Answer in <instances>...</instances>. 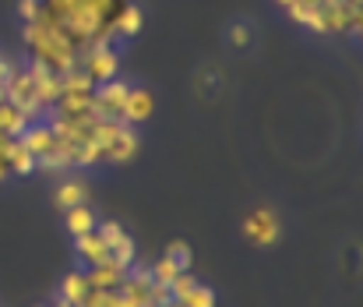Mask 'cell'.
Masks as SVG:
<instances>
[{
	"label": "cell",
	"mask_w": 363,
	"mask_h": 307,
	"mask_svg": "<svg viewBox=\"0 0 363 307\" xmlns=\"http://www.w3.org/2000/svg\"><path fill=\"white\" fill-rule=\"evenodd\" d=\"M145 25V14H141V7L134 4V0H127L121 7V14H117V25H113V39H130V36H138V28Z\"/></svg>",
	"instance_id": "9"
},
{
	"label": "cell",
	"mask_w": 363,
	"mask_h": 307,
	"mask_svg": "<svg viewBox=\"0 0 363 307\" xmlns=\"http://www.w3.org/2000/svg\"><path fill=\"white\" fill-rule=\"evenodd\" d=\"M155 307H180V304H177V301L169 297V301H162V304H155Z\"/></svg>",
	"instance_id": "19"
},
{
	"label": "cell",
	"mask_w": 363,
	"mask_h": 307,
	"mask_svg": "<svg viewBox=\"0 0 363 307\" xmlns=\"http://www.w3.org/2000/svg\"><path fill=\"white\" fill-rule=\"evenodd\" d=\"M300 28L318 36H357L363 25V0H275Z\"/></svg>",
	"instance_id": "1"
},
{
	"label": "cell",
	"mask_w": 363,
	"mask_h": 307,
	"mask_svg": "<svg viewBox=\"0 0 363 307\" xmlns=\"http://www.w3.org/2000/svg\"><path fill=\"white\" fill-rule=\"evenodd\" d=\"M53 202L57 208H74V205H85L89 202V188H85V181H64L60 188H57V195H53Z\"/></svg>",
	"instance_id": "11"
},
{
	"label": "cell",
	"mask_w": 363,
	"mask_h": 307,
	"mask_svg": "<svg viewBox=\"0 0 363 307\" xmlns=\"http://www.w3.org/2000/svg\"><path fill=\"white\" fill-rule=\"evenodd\" d=\"M148 272H152V279H155L159 286H166V290H169V283H173V279H177L180 272H187V269H184L180 262H173L169 254H162V258H159V262H155V265H152Z\"/></svg>",
	"instance_id": "14"
},
{
	"label": "cell",
	"mask_w": 363,
	"mask_h": 307,
	"mask_svg": "<svg viewBox=\"0 0 363 307\" xmlns=\"http://www.w3.org/2000/svg\"><path fill=\"white\" fill-rule=\"evenodd\" d=\"M85 293H89V283H85V272H71L64 283H60V297L67 301L71 307H78L85 301Z\"/></svg>",
	"instance_id": "13"
},
{
	"label": "cell",
	"mask_w": 363,
	"mask_h": 307,
	"mask_svg": "<svg viewBox=\"0 0 363 307\" xmlns=\"http://www.w3.org/2000/svg\"><path fill=\"white\" fill-rule=\"evenodd\" d=\"M243 237H247L250 244H257V247H272V244L282 237V222H279L275 208H268V205L250 208L247 219H243Z\"/></svg>",
	"instance_id": "3"
},
{
	"label": "cell",
	"mask_w": 363,
	"mask_h": 307,
	"mask_svg": "<svg viewBox=\"0 0 363 307\" xmlns=\"http://www.w3.org/2000/svg\"><path fill=\"white\" fill-rule=\"evenodd\" d=\"M99 230V237L106 240V247H110V258L123 265V269H134V258H138V247H134V240H130V233L123 230L121 222H99L96 226Z\"/></svg>",
	"instance_id": "5"
},
{
	"label": "cell",
	"mask_w": 363,
	"mask_h": 307,
	"mask_svg": "<svg viewBox=\"0 0 363 307\" xmlns=\"http://www.w3.org/2000/svg\"><path fill=\"white\" fill-rule=\"evenodd\" d=\"M127 92H130V85L121 82V78H113L106 85H96V92H92V113L103 117V120H121Z\"/></svg>",
	"instance_id": "4"
},
{
	"label": "cell",
	"mask_w": 363,
	"mask_h": 307,
	"mask_svg": "<svg viewBox=\"0 0 363 307\" xmlns=\"http://www.w3.org/2000/svg\"><path fill=\"white\" fill-rule=\"evenodd\" d=\"M180 307H216V293L208 290V286H201V283H194L180 301H177Z\"/></svg>",
	"instance_id": "15"
},
{
	"label": "cell",
	"mask_w": 363,
	"mask_h": 307,
	"mask_svg": "<svg viewBox=\"0 0 363 307\" xmlns=\"http://www.w3.org/2000/svg\"><path fill=\"white\" fill-rule=\"evenodd\" d=\"M74 68H78L92 85H106V82H113L117 71H121V53H117L113 43H96V46H89V50L78 57Z\"/></svg>",
	"instance_id": "2"
},
{
	"label": "cell",
	"mask_w": 363,
	"mask_h": 307,
	"mask_svg": "<svg viewBox=\"0 0 363 307\" xmlns=\"http://www.w3.org/2000/svg\"><path fill=\"white\" fill-rule=\"evenodd\" d=\"M123 276H127V269L117 265V262H103L96 269H85V283L92 290H121Z\"/></svg>",
	"instance_id": "8"
},
{
	"label": "cell",
	"mask_w": 363,
	"mask_h": 307,
	"mask_svg": "<svg viewBox=\"0 0 363 307\" xmlns=\"http://www.w3.org/2000/svg\"><path fill=\"white\" fill-rule=\"evenodd\" d=\"M64 219H67V230H71V237L92 233V230L99 226V219H96V212H92V205H89V202L67 208V212H64Z\"/></svg>",
	"instance_id": "10"
},
{
	"label": "cell",
	"mask_w": 363,
	"mask_h": 307,
	"mask_svg": "<svg viewBox=\"0 0 363 307\" xmlns=\"http://www.w3.org/2000/svg\"><path fill=\"white\" fill-rule=\"evenodd\" d=\"M74 251H78V258L85 262V269H96V265H103V262H113V258H110V247H106V240L99 237V230L74 237Z\"/></svg>",
	"instance_id": "7"
},
{
	"label": "cell",
	"mask_w": 363,
	"mask_h": 307,
	"mask_svg": "<svg viewBox=\"0 0 363 307\" xmlns=\"http://www.w3.org/2000/svg\"><path fill=\"white\" fill-rule=\"evenodd\" d=\"M7 149H11V145H7ZM7 149H0V181L11 177V170H7Z\"/></svg>",
	"instance_id": "18"
},
{
	"label": "cell",
	"mask_w": 363,
	"mask_h": 307,
	"mask_svg": "<svg viewBox=\"0 0 363 307\" xmlns=\"http://www.w3.org/2000/svg\"><path fill=\"white\" fill-rule=\"evenodd\" d=\"M166 254H169V258H173V262H180V265H184V269H187V265H191V247H187V244H184V240H177V244H169V247H166Z\"/></svg>",
	"instance_id": "16"
},
{
	"label": "cell",
	"mask_w": 363,
	"mask_h": 307,
	"mask_svg": "<svg viewBox=\"0 0 363 307\" xmlns=\"http://www.w3.org/2000/svg\"><path fill=\"white\" fill-rule=\"evenodd\" d=\"M230 36H233V43H237V46H247V43H250V32H247V25H237Z\"/></svg>",
	"instance_id": "17"
},
{
	"label": "cell",
	"mask_w": 363,
	"mask_h": 307,
	"mask_svg": "<svg viewBox=\"0 0 363 307\" xmlns=\"http://www.w3.org/2000/svg\"><path fill=\"white\" fill-rule=\"evenodd\" d=\"M7 170H11V173H21V177L35 170V156H32L18 138H14V141H11V149H7Z\"/></svg>",
	"instance_id": "12"
},
{
	"label": "cell",
	"mask_w": 363,
	"mask_h": 307,
	"mask_svg": "<svg viewBox=\"0 0 363 307\" xmlns=\"http://www.w3.org/2000/svg\"><path fill=\"white\" fill-rule=\"evenodd\" d=\"M152 113H155V96H152L148 89H141V85H130L121 120L123 124H130V127H138V124H145Z\"/></svg>",
	"instance_id": "6"
}]
</instances>
